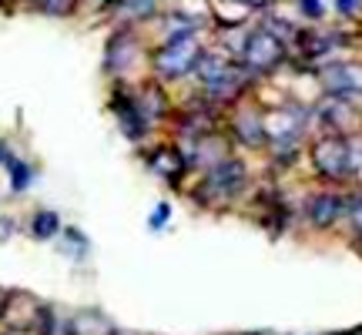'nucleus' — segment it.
<instances>
[{
	"label": "nucleus",
	"instance_id": "1",
	"mask_svg": "<svg viewBox=\"0 0 362 335\" xmlns=\"http://www.w3.org/2000/svg\"><path fill=\"white\" fill-rule=\"evenodd\" d=\"M202 44H198V34H194V27H178V30H171L165 44L155 47L151 54V67H155V74L161 81H178L185 74H194V67H198V57H202Z\"/></svg>",
	"mask_w": 362,
	"mask_h": 335
},
{
	"label": "nucleus",
	"instance_id": "2",
	"mask_svg": "<svg viewBox=\"0 0 362 335\" xmlns=\"http://www.w3.org/2000/svg\"><path fill=\"white\" fill-rule=\"evenodd\" d=\"M245 178H248V171L242 161L221 158V161H215V165L205 171V178L198 184V201H205V205L228 201V198H235V194L245 188Z\"/></svg>",
	"mask_w": 362,
	"mask_h": 335
},
{
	"label": "nucleus",
	"instance_id": "3",
	"mask_svg": "<svg viewBox=\"0 0 362 335\" xmlns=\"http://www.w3.org/2000/svg\"><path fill=\"white\" fill-rule=\"evenodd\" d=\"M242 61H245L248 71L265 74V71H272V67H279L285 61V40L275 37L269 27H255L242 44Z\"/></svg>",
	"mask_w": 362,
	"mask_h": 335
},
{
	"label": "nucleus",
	"instance_id": "4",
	"mask_svg": "<svg viewBox=\"0 0 362 335\" xmlns=\"http://www.w3.org/2000/svg\"><path fill=\"white\" fill-rule=\"evenodd\" d=\"M312 165L315 171L322 175V178H346L352 168V151L349 144L342 141V138H322V141L315 144V151H312Z\"/></svg>",
	"mask_w": 362,
	"mask_h": 335
},
{
	"label": "nucleus",
	"instance_id": "5",
	"mask_svg": "<svg viewBox=\"0 0 362 335\" xmlns=\"http://www.w3.org/2000/svg\"><path fill=\"white\" fill-rule=\"evenodd\" d=\"M111 111H115L117 124H121V131L128 134L131 141H141L144 134L151 131V121H148V114L141 111V104H138V94H128V90H115V98H111Z\"/></svg>",
	"mask_w": 362,
	"mask_h": 335
},
{
	"label": "nucleus",
	"instance_id": "6",
	"mask_svg": "<svg viewBox=\"0 0 362 335\" xmlns=\"http://www.w3.org/2000/svg\"><path fill=\"white\" fill-rule=\"evenodd\" d=\"M144 161H148V168L155 171L158 178H165L168 184H178L185 178V171H188V158L181 155L178 148H171V144H161L155 151H148Z\"/></svg>",
	"mask_w": 362,
	"mask_h": 335
},
{
	"label": "nucleus",
	"instance_id": "7",
	"mask_svg": "<svg viewBox=\"0 0 362 335\" xmlns=\"http://www.w3.org/2000/svg\"><path fill=\"white\" fill-rule=\"evenodd\" d=\"M138 57V37L131 30H117L115 37L107 40V51H104V71L107 74H124Z\"/></svg>",
	"mask_w": 362,
	"mask_h": 335
},
{
	"label": "nucleus",
	"instance_id": "8",
	"mask_svg": "<svg viewBox=\"0 0 362 335\" xmlns=\"http://www.w3.org/2000/svg\"><path fill=\"white\" fill-rule=\"evenodd\" d=\"M346 211V198L336 192H325V194H315L309 201V221L315 228H329L336 225V218Z\"/></svg>",
	"mask_w": 362,
	"mask_h": 335
},
{
	"label": "nucleus",
	"instance_id": "9",
	"mask_svg": "<svg viewBox=\"0 0 362 335\" xmlns=\"http://www.w3.org/2000/svg\"><path fill=\"white\" fill-rule=\"evenodd\" d=\"M64 232V225H61V215L51 211V208H40L34 211V218H30V235L37 238V242H51L57 235Z\"/></svg>",
	"mask_w": 362,
	"mask_h": 335
},
{
	"label": "nucleus",
	"instance_id": "10",
	"mask_svg": "<svg viewBox=\"0 0 362 335\" xmlns=\"http://www.w3.org/2000/svg\"><path fill=\"white\" fill-rule=\"evenodd\" d=\"M325 88L332 90L336 98H342V94H352V90L362 88V81L356 78V67H329L322 74Z\"/></svg>",
	"mask_w": 362,
	"mask_h": 335
},
{
	"label": "nucleus",
	"instance_id": "11",
	"mask_svg": "<svg viewBox=\"0 0 362 335\" xmlns=\"http://www.w3.org/2000/svg\"><path fill=\"white\" fill-rule=\"evenodd\" d=\"M4 171H7V184H11L13 194H24L27 188L34 184V175H37V171H34V165H27L21 155L11 158V165L4 168Z\"/></svg>",
	"mask_w": 362,
	"mask_h": 335
},
{
	"label": "nucleus",
	"instance_id": "12",
	"mask_svg": "<svg viewBox=\"0 0 362 335\" xmlns=\"http://www.w3.org/2000/svg\"><path fill=\"white\" fill-rule=\"evenodd\" d=\"M235 134L245 144H262L265 141V124H262L259 117H238L235 121Z\"/></svg>",
	"mask_w": 362,
	"mask_h": 335
},
{
	"label": "nucleus",
	"instance_id": "13",
	"mask_svg": "<svg viewBox=\"0 0 362 335\" xmlns=\"http://www.w3.org/2000/svg\"><path fill=\"white\" fill-rule=\"evenodd\" d=\"M27 4L47 17H67V13L78 11V0H27Z\"/></svg>",
	"mask_w": 362,
	"mask_h": 335
},
{
	"label": "nucleus",
	"instance_id": "14",
	"mask_svg": "<svg viewBox=\"0 0 362 335\" xmlns=\"http://www.w3.org/2000/svg\"><path fill=\"white\" fill-rule=\"evenodd\" d=\"M168 218H171V205L168 201H161V205L148 215V228H151V232H161V228L168 225Z\"/></svg>",
	"mask_w": 362,
	"mask_h": 335
},
{
	"label": "nucleus",
	"instance_id": "15",
	"mask_svg": "<svg viewBox=\"0 0 362 335\" xmlns=\"http://www.w3.org/2000/svg\"><path fill=\"white\" fill-rule=\"evenodd\" d=\"M298 7L309 20H322L325 17V0H298Z\"/></svg>",
	"mask_w": 362,
	"mask_h": 335
},
{
	"label": "nucleus",
	"instance_id": "16",
	"mask_svg": "<svg viewBox=\"0 0 362 335\" xmlns=\"http://www.w3.org/2000/svg\"><path fill=\"white\" fill-rule=\"evenodd\" d=\"M359 7H362V0H336V11L342 13V17H352Z\"/></svg>",
	"mask_w": 362,
	"mask_h": 335
},
{
	"label": "nucleus",
	"instance_id": "17",
	"mask_svg": "<svg viewBox=\"0 0 362 335\" xmlns=\"http://www.w3.org/2000/svg\"><path fill=\"white\" fill-rule=\"evenodd\" d=\"M232 4H242L248 11H262V7H269V0H232Z\"/></svg>",
	"mask_w": 362,
	"mask_h": 335
},
{
	"label": "nucleus",
	"instance_id": "18",
	"mask_svg": "<svg viewBox=\"0 0 362 335\" xmlns=\"http://www.w3.org/2000/svg\"><path fill=\"white\" fill-rule=\"evenodd\" d=\"M7 298H11V292L0 288V322H4V315H7Z\"/></svg>",
	"mask_w": 362,
	"mask_h": 335
},
{
	"label": "nucleus",
	"instance_id": "19",
	"mask_svg": "<svg viewBox=\"0 0 362 335\" xmlns=\"http://www.w3.org/2000/svg\"><path fill=\"white\" fill-rule=\"evenodd\" d=\"M352 215H356V225H359V228H362V201H359V205H356V208H352Z\"/></svg>",
	"mask_w": 362,
	"mask_h": 335
},
{
	"label": "nucleus",
	"instance_id": "20",
	"mask_svg": "<svg viewBox=\"0 0 362 335\" xmlns=\"http://www.w3.org/2000/svg\"><path fill=\"white\" fill-rule=\"evenodd\" d=\"M107 335H124V332H107Z\"/></svg>",
	"mask_w": 362,
	"mask_h": 335
}]
</instances>
